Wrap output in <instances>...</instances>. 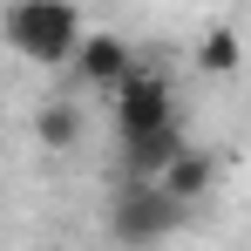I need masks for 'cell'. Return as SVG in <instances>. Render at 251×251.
Masks as SVG:
<instances>
[{"label": "cell", "mask_w": 251, "mask_h": 251, "mask_svg": "<svg viewBox=\"0 0 251 251\" xmlns=\"http://www.w3.org/2000/svg\"><path fill=\"white\" fill-rule=\"evenodd\" d=\"M210 183H217V156H210V150H183V156H176V170L163 176V190H170V197H176L183 210L197 204Z\"/></svg>", "instance_id": "obj_5"}, {"label": "cell", "mask_w": 251, "mask_h": 251, "mask_svg": "<svg viewBox=\"0 0 251 251\" xmlns=\"http://www.w3.org/2000/svg\"><path fill=\"white\" fill-rule=\"evenodd\" d=\"M183 224V204L170 197L163 183H123L116 190V204H109V231H116V245H163L170 231Z\"/></svg>", "instance_id": "obj_2"}, {"label": "cell", "mask_w": 251, "mask_h": 251, "mask_svg": "<svg viewBox=\"0 0 251 251\" xmlns=\"http://www.w3.org/2000/svg\"><path fill=\"white\" fill-rule=\"evenodd\" d=\"M75 68H82V82H95V88H123L129 75H136V61H129V41H123V34H88L82 54H75Z\"/></svg>", "instance_id": "obj_4"}, {"label": "cell", "mask_w": 251, "mask_h": 251, "mask_svg": "<svg viewBox=\"0 0 251 251\" xmlns=\"http://www.w3.org/2000/svg\"><path fill=\"white\" fill-rule=\"evenodd\" d=\"M116 129H123V143H143V136L176 129V95H170V75L136 68V75L116 88Z\"/></svg>", "instance_id": "obj_3"}, {"label": "cell", "mask_w": 251, "mask_h": 251, "mask_svg": "<svg viewBox=\"0 0 251 251\" xmlns=\"http://www.w3.org/2000/svg\"><path fill=\"white\" fill-rule=\"evenodd\" d=\"M0 34L21 48L27 61H75L82 54V14L68 7V0H14L7 14H0Z\"/></svg>", "instance_id": "obj_1"}, {"label": "cell", "mask_w": 251, "mask_h": 251, "mask_svg": "<svg viewBox=\"0 0 251 251\" xmlns=\"http://www.w3.org/2000/svg\"><path fill=\"white\" fill-rule=\"evenodd\" d=\"M238 61H245V48H238L231 27H210L204 41H197V68H210V75H231Z\"/></svg>", "instance_id": "obj_6"}, {"label": "cell", "mask_w": 251, "mask_h": 251, "mask_svg": "<svg viewBox=\"0 0 251 251\" xmlns=\"http://www.w3.org/2000/svg\"><path fill=\"white\" fill-rule=\"evenodd\" d=\"M34 129H41V143H48V150H75V143H82V116H75L68 102H48Z\"/></svg>", "instance_id": "obj_7"}]
</instances>
